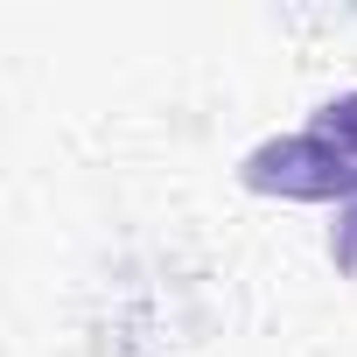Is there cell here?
I'll return each mask as SVG.
<instances>
[{
  "mask_svg": "<svg viewBox=\"0 0 357 357\" xmlns=\"http://www.w3.org/2000/svg\"><path fill=\"white\" fill-rule=\"evenodd\" d=\"M336 259L357 273V204H350V211H343V225H336Z\"/></svg>",
  "mask_w": 357,
  "mask_h": 357,
  "instance_id": "3957f363",
  "label": "cell"
},
{
  "mask_svg": "<svg viewBox=\"0 0 357 357\" xmlns=\"http://www.w3.org/2000/svg\"><path fill=\"white\" fill-rule=\"evenodd\" d=\"M245 183L252 190H280V197H343L357 190V168L336 140L322 133H287L245 154Z\"/></svg>",
  "mask_w": 357,
  "mask_h": 357,
  "instance_id": "6da1fadb",
  "label": "cell"
},
{
  "mask_svg": "<svg viewBox=\"0 0 357 357\" xmlns=\"http://www.w3.org/2000/svg\"><path fill=\"white\" fill-rule=\"evenodd\" d=\"M315 133H322V140H336V147L357 161V91L329 98V105H322V119H315Z\"/></svg>",
  "mask_w": 357,
  "mask_h": 357,
  "instance_id": "7a4b0ae2",
  "label": "cell"
}]
</instances>
